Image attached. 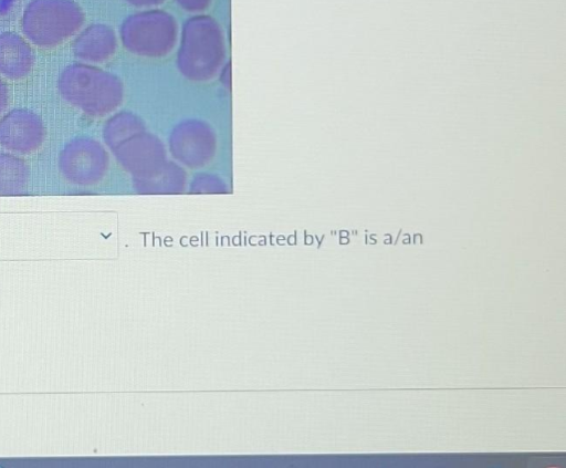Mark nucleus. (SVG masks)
<instances>
[{
	"label": "nucleus",
	"instance_id": "nucleus-1",
	"mask_svg": "<svg viewBox=\"0 0 566 468\" xmlns=\"http://www.w3.org/2000/svg\"><path fill=\"white\" fill-rule=\"evenodd\" d=\"M57 89L69 104L92 116L109 113L123 97L117 76L83 62L71 63L61 71Z\"/></svg>",
	"mask_w": 566,
	"mask_h": 468
},
{
	"label": "nucleus",
	"instance_id": "nucleus-2",
	"mask_svg": "<svg viewBox=\"0 0 566 468\" xmlns=\"http://www.w3.org/2000/svg\"><path fill=\"white\" fill-rule=\"evenodd\" d=\"M85 13L75 0H30L21 17L24 38L39 48H54L75 35Z\"/></svg>",
	"mask_w": 566,
	"mask_h": 468
},
{
	"label": "nucleus",
	"instance_id": "nucleus-3",
	"mask_svg": "<svg viewBox=\"0 0 566 468\" xmlns=\"http://www.w3.org/2000/svg\"><path fill=\"white\" fill-rule=\"evenodd\" d=\"M223 52V32L216 19L198 13L185 21L179 64L186 75L196 80L207 79L216 71Z\"/></svg>",
	"mask_w": 566,
	"mask_h": 468
},
{
	"label": "nucleus",
	"instance_id": "nucleus-4",
	"mask_svg": "<svg viewBox=\"0 0 566 468\" xmlns=\"http://www.w3.org/2000/svg\"><path fill=\"white\" fill-rule=\"evenodd\" d=\"M178 23L161 9H146L127 15L119 27L123 45L140 55L157 56L168 53L175 45Z\"/></svg>",
	"mask_w": 566,
	"mask_h": 468
},
{
	"label": "nucleus",
	"instance_id": "nucleus-5",
	"mask_svg": "<svg viewBox=\"0 0 566 468\" xmlns=\"http://www.w3.org/2000/svg\"><path fill=\"white\" fill-rule=\"evenodd\" d=\"M106 154L93 138L77 136L69 141L59 154V169L71 184L88 186L96 183L106 168Z\"/></svg>",
	"mask_w": 566,
	"mask_h": 468
},
{
	"label": "nucleus",
	"instance_id": "nucleus-6",
	"mask_svg": "<svg viewBox=\"0 0 566 468\" xmlns=\"http://www.w3.org/2000/svg\"><path fill=\"white\" fill-rule=\"evenodd\" d=\"M45 135L42 118L29 108H13L0 118V145L10 152L31 154L43 144Z\"/></svg>",
	"mask_w": 566,
	"mask_h": 468
},
{
	"label": "nucleus",
	"instance_id": "nucleus-7",
	"mask_svg": "<svg viewBox=\"0 0 566 468\" xmlns=\"http://www.w3.org/2000/svg\"><path fill=\"white\" fill-rule=\"evenodd\" d=\"M117 37L113 28L105 23H91L80 30L72 42L76 59L87 63H102L116 51Z\"/></svg>",
	"mask_w": 566,
	"mask_h": 468
},
{
	"label": "nucleus",
	"instance_id": "nucleus-8",
	"mask_svg": "<svg viewBox=\"0 0 566 468\" xmlns=\"http://www.w3.org/2000/svg\"><path fill=\"white\" fill-rule=\"evenodd\" d=\"M35 63L29 41L13 31L0 33V74L10 80L25 77Z\"/></svg>",
	"mask_w": 566,
	"mask_h": 468
},
{
	"label": "nucleus",
	"instance_id": "nucleus-9",
	"mask_svg": "<svg viewBox=\"0 0 566 468\" xmlns=\"http://www.w3.org/2000/svg\"><path fill=\"white\" fill-rule=\"evenodd\" d=\"M30 168L20 157L0 153V195L22 194L29 183Z\"/></svg>",
	"mask_w": 566,
	"mask_h": 468
},
{
	"label": "nucleus",
	"instance_id": "nucleus-10",
	"mask_svg": "<svg viewBox=\"0 0 566 468\" xmlns=\"http://www.w3.org/2000/svg\"><path fill=\"white\" fill-rule=\"evenodd\" d=\"M176 3L187 12L200 13L207 10L211 0H175Z\"/></svg>",
	"mask_w": 566,
	"mask_h": 468
},
{
	"label": "nucleus",
	"instance_id": "nucleus-11",
	"mask_svg": "<svg viewBox=\"0 0 566 468\" xmlns=\"http://www.w3.org/2000/svg\"><path fill=\"white\" fill-rule=\"evenodd\" d=\"M9 102H10L9 87L6 84V82H3L0 79V115H2L3 112L7 110V107L9 106Z\"/></svg>",
	"mask_w": 566,
	"mask_h": 468
},
{
	"label": "nucleus",
	"instance_id": "nucleus-12",
	"mask_svg": "<svg viewBox=\"0 0 566 468\" xmlns=\"http://www.w3.org/2000/svg\"><path fill=\"white\" fill-rule=\"evenodd\" d=\"M124 1L133 7H136V8L151 9V8H155V7L164 3L166 0H124Z\"/></svg>",
	"mask_w": 566,
	"mask_h": 468
}]
</instances>
